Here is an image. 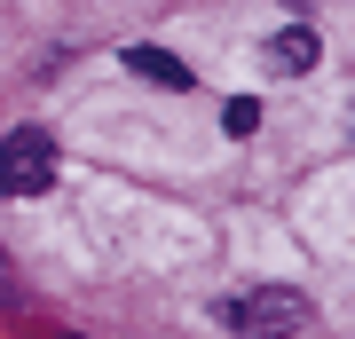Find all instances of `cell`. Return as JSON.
<instances>
[{
  "instance_id": "obj_2",
  "label": "cell",
  "mask_w": 355,
  "mask_h": 339,
  "mask_svg": "<svg viewBox=\"0 0 355 339\" xmlns=\"http://www.w3.org/2000/svg\"><path fill=\"white\" fill-rule=\"evenodd\" d=\"M48 182H55V142L40 134V126L0 134V189H8V198H40Z\"/></svg>"
},
{
  "instance_id": "obj_4",
  "label": "cell",
  "mask_w": 355,
  "mask_h": 339,
  "mask_svg": "<svg viewBox=\"0 0 355 339\" xmlns=\"http://www.w3.org/2000/svg\"><path fill=\"white\" fill-rule=\"evenodd\" d=\"M308 63H316V32L308 24H284L268 40V71H308Z\"/></svg>"
},
{
  "instance_id": "obj_5",
  "label": "cell",
  "mask_w": 355,
  "mask_h": 339,
  "mask_svg": "<svg viewBox=\"0 0 355 339\" xmlns=\"http://www.w3.org/2000/svg\"><path fill=\"white\" fill-rule=\"evenodd\" d=\"M221 126H229V134H253V126H261V103H253V95H237V103L221 111Z\"/></svg>"
},
{
  "instance_id": "obj_1",
  "label": "cell",
  "mask_w": 355,
  "mask_h": 339,
  "mask_svg": "<svg viewBox=\"0 0 355 339\" xmlns=\"http://www.w3.org/2000/svg\"><path fill=\"white\" fill-rule=\"evenodd\" d=\"M214 315H221L237 339H300L316 308H308L300 292H284V284H253V292H229Z\"/></svg>"
},
{
  "instance_id": "obj_3",
  "label": "cell",
  "mask_w": 355,
  "mask_h": 339,
  "mask_svg": "<svg viewBox=\"0 0 355 339\" xmlns=\"http://www.w3.org/2000/svg\"><path fill=\"white\" fill-rule=\"evenodd\" d=\"M127 71H135V79H150V87H166V95H182V87H190V63H182V55H166V48H142V40L127 48Z\"/></svg>"
}]
</instances>
